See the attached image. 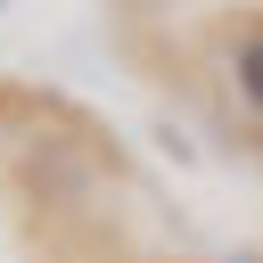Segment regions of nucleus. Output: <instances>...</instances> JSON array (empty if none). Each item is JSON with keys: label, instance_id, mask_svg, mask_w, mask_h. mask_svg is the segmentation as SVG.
Wrapping results in <instances>:
<instances>
[{"label": "nucleus", "instance_id": "nucleus-1", "mask_svg": "<svg viewBox=\"0 0 263 263\" xmlns=\"http://www.w3.org/2000/svg\"><path fill=\"white\" fill-rule=\"evenodd\" d=\"M230 82H238L247 107H263V33H238V49H230Z\"/></svg>", "mask_w": 263, "mask_h": 263}, {"label": "nucleus", "instance_id": "nucleus-2", "mask_svg": "<svg viewBox=\"0 0 263 263\" xmlns=\"http://www.w3.org/2000/svg\"><path fill=\"white\" fill-rule=\"evenodd\" d=\"M0 8H8V0H0Z\"/></svg>", "mask_w": 263, "mask_h": 263}]
</instances>
